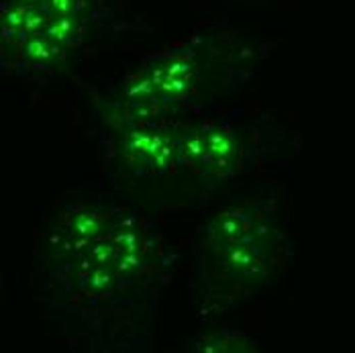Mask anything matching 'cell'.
<instances>
[{
    "label": "cell",
    "instance_id": "1",
    "mask_svg": "<svg viewBox=\"0 0 355 353\" xmlns=\"http://www.w3.org/2000/svg\"><path fill=\"white\" fill-rule=\"evenodd\" d=\"M98 0H4V55L29 70L58 66L98 19Z\"/></svg>",
    "mask_w": 355,
    "mask_h": 353
}]
</instances>
